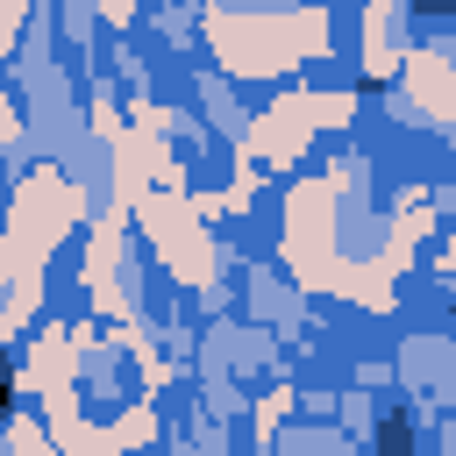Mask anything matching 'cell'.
Instances as JSON below:
<instances>
[{"mask_svg":"<svg viewBox=\"0 0 456 456\" xmlns=\"http://www.w3.org/2000/svg\"><path fill=\"white\" fill-rule=\"evenodd\" d=\"M378 449H385V456H406V420H399V413H385V435H378Z\"/></svg>","mask_w":456,"mask_h":456,"instance_id":"cell-1","label":"cell"}]
</instances>
